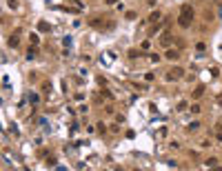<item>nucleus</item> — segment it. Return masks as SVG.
Masks as SVG:
<instances>
[{
  "label": "nucleus",
  "instance_id": "obj_20",
  "mask_svg": "<svg viewBox=\"0 0 222 171\" xmlns=\"http://www.w3.org/2000/svg\"><path fill=\"white\" fill-rule=\"evenodd\" d=\"M136 16H138L136 11H127V13H125V18H127V20H136Z\"/></svg>",
  "mask_w": 222,
  "mask_h": 171
},
{
  "label": "nucleus",
  "instance_id": "obj_24",
  "mask_svg": "<svg viewBox=\"0 0 222 171\" xmlns=\"http://www.w3.org/2000/svg\"><path fill=\"white\" fill-rule=\"evenodd\" d=\"M9 7H11V9H16V7H18V0H9Z\"/></svg>",
  "mask_w": 222,
  "mask_h": 171
},
{
  "label": "nucleus",
  "instance_id": "obj_17",
  "mask_svg": "<svg viewBox=\"0 0 222 171\" xmlns=\"http://www.w3.org/2000/svg\"><path fill=\"white\" fill-rule=\"evenodd\" d=\"M29 40H31V44H36V47H38V42H40V36H38V34H31V36H29Z\"/></svg>",
  "mask_w": 222,
  "mask_h": 171
},
{
  "label": "nucleus",
  "instance_id": "obj_4",
  "mask_svg": "<svg viewBox=\"0 0 222 171\" xmlns=\"http://www.w3.org/2000/svg\"><path fill=\"white\" fill-rule=\"evenodd\" d=\"M202 96H204V85H198V87L191 91V98H193V100H198V98H202Z\"/></svg>",
  "mask_w": 222,
  "mask_h": 171
},
{
  "label": "nucleus",
  "instance_id": "obj_18",
  "mask_svg": "<svg viewBox=\"0 0 222 171\" xmlns=\"http://www.w3.org/2000/svg\"><path fill=\"white\" fill-rule=\"evenodd\" d=\"M96 127H98V133H105V131H107V125H105V122H98Z\"/></svg>",
  "mask_w": 222,
  "mask_h": 171
},
{
  "label": "nucleus",
  "instance_id": "obj_9",
  "mask_svg": "<svg viewBox=\"0 0 222 171\" xmlns=\"http://www.w3.org/2000/svg\"><path fill=\"white\" fill-rule=\"evenodd\" d=\"M198 129H200V122H198V120H193V122H189V125H187V131H189V133H195Z\"/></svg>",
  "mask_w": 222,
  "mask_h": 171
},
{
  "label": "nucleus",
  "instance_id": "obj_16",
  "mask_svg": "<svg viewBox=\"0 0 222 171\" xmlns=\"http://www.w3.org/2000/svg\"><path fill=\"white\" fill-rule=\"evenodd\" d=\"M200 111H202V107H200L198 102H193V105H191V113H195V116H198Z\"/></svg>",
  "mask_w": 222,
  "mask_h": 171
},
{
  "label": "nucleus",
  "instance_id": "obj_15",
  "mask_svg": "<svg viewBox=\"0 0 222 171\" xmlns=\"http://www.w3.org/2000/svg\"><path fill=\"white\" fill-rule=\"evenodd\" d=\"M204 164H207V167H218V158H207Z\"/></svg>",
  "mask_w": 222,
  "mask_h": 171
},
{
  "label": "nucleus",
  "instance_id": "obj_5",
  "mask_svg": "<svg viewBox=\"0 0 222 171\" xmlns=\"http://www.w3.org/2000/svg\"><path fill=\"white\" fill-rule=\"evenodd\" d=\"M160 44H162L164 49H169V47H171V34H169V31H164V34L160 36Z\"/></svg>",
  "mask_w": 222,
  "mask_h": 171
},
{
  "label": "nucleus",
  "instance_id": "obj_12",
  "mask_svg": "<svg viewBox=\"0 0 222 171\" xmlns=\"http://www.w3.org/2000/svg\"><path fill=\"white\" fill-rule=\"evenodd\" d=\"M195 49H198L200 54H204V51H207V42H204V40H200L198 44H195Z\"/></svg>",
  "mask_w": 222,
  "mask_h": 171
},
{
  "label": "nucleus",
  "instance_id": "obj_6",
  "mask_svg": "<svg viewBox=\"0 0 222 171\" xmlns=\"http://www.w3.org/2000/svg\"><path fill=\"white\" fill-rule=\"evenodd\" d=\"M18 34H20V31H13V34L9 36V40H7V44H9V47H13V49L20 44V38H18Z\"/></svg>",
  "mask_w": 222,
  "mask_h": 171
},
{
  "label": "nucleus",
  "instance_id": "obj_19",
  "mask_svg": "<svg viewBox=\"0 0 222 171\" xmlns=\"http://www.w3.org/2000/svg\"><path fill=\"white\" fill-rule=\"evenodd\" d=\"M187 107H189V102H187V100H180V102H178V111H184Z\"/></svg>",
  "mask_w": 222,
  "mask_h": 171
},
{
  "label": "nucleus",
  "instance_id": "obj_14",
  "mask_svg": "<svg viewBox=\"0 0 222 171\" xmlns=\"http://www.w3.org/2000/svg\"><path fill=\"white\" fill-rule=\"evenodd\" d=\"M29 102H31V105H38V102H40V96H38V93H29Z\"/></svg>",
  "mask_w": 222,
  "mask_h": 171
},
{
  "label": "nucleus",
  "instance_id": "obj_23",
  "mask_svg": "<svg viewBox=\"0 0 222 171\" xmlns=\"http://www.w3.org/2000/svg\"><path fill=\"white\" fill-rule=\"evenodd\" d=\"M42 91H44V93H49V91H51V85L44 82V85H42Z\"/></svg>",
  "mask_w": 222,
  "mask_h": 171
},
{
  "label": "nucleus",
  "instance_id": "obj_22",
  "mask_svg": "<svg viewBox=\"0 0 222 171\" xmlns=\"http://www.w3.org/2000/svg\"><path fill=\"white\" fill-rule=\"evenodd\" d=\"M149 58H151V62H160V58H162V56H158V54H151Z\"/></svg>",
  "mask_w": 222,
  "mask_h": 171
},
{
  "label": "nucleus",
  "instance_id": "obj_3",
  "mask_svg": "<svg viewBox=\"0 0 222 171\" xmlns=\"http://www.w3.org/2000/svg\"><path fill=\"white\" fill-rule=\"evenodd\" d=\"M164 58L173 62V60H178V58H180V51H178V49H171V47H169V49H167V54H164Z\"/></svg>",
  "mask_w": 222,
  "mask_h": 171
},
{
  "label": "nucleus",
  "instance_id": "obj_26",
  "mask_svg": "<svg viewBox=\"0 0 222 171\" xmlns=\"http://www.w3.org/2000/svg\"><path fill=\"white\" fill-rule=\"evenodd\" d=\"M213 3H218V0H213Z\"/></svg>",
  "mask_w": 222,
  "mask_h": 171
},
{
  "label": "nucleus",
  "instance_id": "obj_11",
  "mask_svg": "<svg viewBox=\"0 0 222 171\" xmlns=\"http://www.w3.org/2000/svg\"><path fill=\"white\" fill-rule=\"evenodd\" d=\"M49 29H51V27H49V22H44V20H40V22H38V31H42V34H44V31H49Z\"/></svg>",
  "mask_w": 222,
  "mask_h": 171
},
{
  "label": "nucleus",
  "instance_id": "obj_2",
  "mask_svg": "<svg viewBox=\"0 0 222 171\" xmlns=\"http://www.w3.org/2000/svg\"><path fill=\"white\" fill-rule=\"evenodd\" d=\"M169 82H176V80H182L184 78V69H180V67H171L169 71H167V76H164Z\"/></svg>",
  "mask_w": 222,
  "mask_h": 171
},
{
  "label": "nucleus",
  "instance_id": "obj_1",
  "mask_svg": "<svg viewBox=\"0 0 222 171\" xmlns=\"http://www.w3.org/2000/svg\"><path fill=\"white\" fill-rule=\"evenodd\" d=\"M193 22V7L191 5H182L180 7V16H178V24L182 29H189Z\"/></svg>",
  "mask_w": 222,
  "mask_h": 171
},
{
  "label": "nucleus",
  "instance_id": "obj_8",
  "mask_svg": "<svg viewBox=\"0 0 222 171\" xmlns=\"http://www.w3.org/2000/svg\"><path fill=\"white\" fill-rule=\"evenodd\" d=\"M36 56H38V47H36V44H31V47L27 49V60H34Z\"/></svg>",
  "mask_w": 222,
  "mask_h": 171
},
{
  "label": "nucleus",
  "instance_id": "obj_25",
  "mask_svg": "<svg viewBox=\"0 0 222 171\" xmlns=\"http://www.w3.org/2000/svg\"><path fill=\"white\" fill-rule=\"evenodd\" d=\"M118 3V0H107V5H116Z\"/></svg>",
  "mask_w": 222,
  "mask_h": 171
},
{
  "label": "nucleus",
  "instance_id": "obj_13",
  "mask_svg": "<svg viewBox=\"0 0 222 171\" xmlns=\"http://www.w3.org/2000/svg\"><path fill=\"white\" fill-rule=\"evenodd\" d=\"M129 58H131V60L140 58V49H129Z\"/></svg>",
  "mask_w": 222,
  "mask_h": 171
},
{
  "label": "nucleus",
  "instance_id": "obj_21",
  "mask_svg": "<svg viewBox=\"0 0 222 171\" xmlns=\"http://www.w3.org/2000/svg\"><path fill=\"white\" fill-rule=\"evenodd\" d=\"M105 111H107V113H109V116H111V113H116V109H113V105H111V102H109V105H107V107H105Z\"/></svg>",
  "mask_w": 222,
  "mask_h": 171
},
{
  "label": "nucleus",
  "instance_id": "obj_7",
  "mask_svg": "<svg viewBox=\"0 0 222 171\" xmlns=\"http://www.w3.org/2000/svg\"><path fill=\"white\" fill-rule=\"evenodd\" d=\"M89 24H91V27H96V29H102V27H105V18H91Z\"/></svg>",
  "mask_w": 222,
  "mask_h": 171
},
{
  "label": "nucleus",
  "instance_id": "obj_10",
  "mask_svg": "<svg viewBox=\"0 0 222 171\" xmlns=\"http://www.w3.org/2000/svg\"><path fill=\"white\" fill-rule=\"evenodd\" d=\"M160 20H162V13H160V11H153V13L149 16V22H151V24H158Z\"/></svg>",
  "mask_w": 222,
  "mask_h": 171
}]
</instances>
